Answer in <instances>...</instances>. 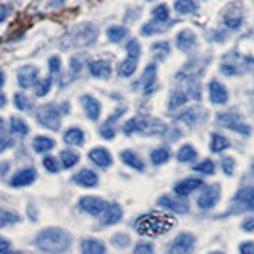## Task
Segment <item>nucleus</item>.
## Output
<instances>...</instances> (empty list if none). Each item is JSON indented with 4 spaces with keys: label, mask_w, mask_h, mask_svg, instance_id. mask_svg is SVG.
Wrapping results in <instances>:
<instances>
[{
    "label": "nucleus",
    "mask_w": 254,
    "mask_h": 254,
    "mask_svg": "<svg viewBox=\"0 0 254 254\" xmlns=\"http://www.w3.org/2000/svg\"><path fill=\"white\" fill-rule=\"evenodd\" d=\"M3 127H5V123H3V119L0 118V130H3Z\"/></svg>",
    "instance_id": "61"
},
{
    "label": "nucleus",
    "mask_w": 254,
    "mask_h": 254,
    "mask_svg": "<svg viewBox=\"0 0 254 254\" xmlns=\"http://www.w3.org/2000/svg\"><path fill=\"white\" fill-rule=\"evenodd\" d=\"M126 50H127V56H129L130 59H135V61L138 59V56H140V45H138V42L130 40V42L127 43Z\"/></svg>",
    "instance_id": "44"
},
{
    "label": "nucleus",
    "mask_w": 254,
    "mask_h": 254,
    "mask_svg": "<svg viewBox=\"0 0 254 254\" xmlns=\"http://www.w3.org/2000/svg\"><path fill=\"white\" fill-rule=\"evenodd\" d=\"M203 185L202 180H197V178H186V180H181L175 185V194L180 195V197H186L189 194H192L194 190H197Z\"/></svg>",
    "instance_id": "12"
},
{
    "label": "nucleus",
    "mask_w": 254,
    "mask_h": 254,
    "mask_svg": "<svg viewBox=\"0 0 254 254\" xmlns=\"http://www.w3.org/2000/svg\"><path fill=\"white\" fill-rule=\"evenodd\" d=\"M35 246L45 253H65L71 246V235L59 227L43 229L35 237Z\"/></svg>",
    "instance_id": "1"
},
{
    "label": "nucleus",
    "mask_w": 254,
    "mask_h": 254,
    "mask_svg": "<svg viewBox=\"0 0 254 254\" xmlns=\"http://www.w3.org/2000/svg\"><path fill=\"white\" fill-rule=\"evenodd\" d=\"M14 107L18 110H27V108H30V103L26 95L18 92V94H14Z\"/></svg>",
    "instance_id": "45"
},
{
    "label": "nucleus",
    "mask_w": 254,
    "mask_h": 254,
    "mask_svg": "<svg viewBox=\"0 0 254 254\" xmlns=\"http://www.w3.org/2000/svg\"><path fill=\"white\" fill-rule=\"evenodd\" d=\"M99 35V30L92 24H79V26L71 29L65 40L62 42L64 48H84V46H91L95 43Z\"/></svg>",
    "instance_id": "3"
},
{
    "label": "nucleus",
    "mask_w": 254,
    "mask_h": 254,
    "mask_svg": "<svg viewBox=\"0 0 254 254\" xmlns=\"http://www.w3.org/2000/svg\"><path fill=\"white\" fill-rule=\"evenodd\" d=\"M89 71L95 78H108L111 75V65L107 61H92L89 64Z\"/></svg>",
    "instance_id": "22"
},
{
    "label": "nucleus",
    "mask_w": 254,
    "mask_h": 254,
    "mask_svg": "<svg viewBox=\"0 0 254 254\" xmlns=\"http://www.w3.org/2000/svg\"><path fill=\"white\" fill-rule=\"evenodd\" d=\"M3 83H5V75H3V71L0 70V87L3 86Z\"/></svg>",
    "instance_id": "59"
},
{
    "label": "nucleus",
    "mask_w": 254,
    "mask_h": 254,
    "mask_svg": "<svg viewBox=\"0 0 254 254\" xmlns=\"http://www.w3.org/2000/svg\"><path fill=\"white\" fill-rule=\"evenodd\" d=\"M32 146H34L35 153H48V151L54 148V140H51L50 137H45V135H38V137H35L34 143H32Z\"/></svg>",
    "instance_id": "27"
},
{
    "label": "nucleus",
    "mask_w": 254,
    "mask_h": 254,
    "mask_svg": "<svg viewBox=\"0 0 254 254\" xmlns=\"http://www.w3.org/2000/svg\"><path fill=\"white\" fill-rule=\"evenodd\" d=\"M242 21H243V16L240 13V10H234L232 11V5H229L227 6V10L224 13V22H226V26L230 27V29H238L242 26Z\"/></svg>",
    "instance_id": "24"
},
{
    "label": "nucleus",
    "mask_w": 254,
    "mask_h": 254,
    "mask_svg": "<svg viewBox=\"0 0 254 254\" xmlns=\"http://www.w3.org/2000/svg\"><path fill=\"white\" fill-rule=\"evenodd\" d=\"M73 181L76 183V185L83 186V188H94V186H97L99 177H97V173H95V172H92L89 169H83V170H79L75 175Z\"/></svg>",
    "instance_id": "17"
},
{
    "label": "nucleus",
    "mask_w": 254,
    "mask_h": 254,
    "mask_svg": "<svg viewBox=\"0 0 254 254\" xmlns=\"http://www.w3.org/2000/svg\"><path fill=\"white\" fill-rule=\"evenodd\" d=\"M186 100H188L186 92H183V91H175V92L172 94V99H170V108H178V107H181Z\"/></svg>",
    "instance_id": "40"
},
{
    "label": "nucleus",
    "mask_w": 254,
    "mask_h": 254,
    "mask_svg": "<svg viewBox=\"0 0 254 254\" xmlns=\"http://www.w3.org/2000/svg\"><path fill=\"white\" fill-rule=\"evenodd\" d=\"M48 67H50L51 75H59V71H61V59L58 58V56H53V58H50V62H48Z\"/></svg>",
    "instance_id": "49"
},
{
    "label": "nucleus",
    "mask_w": 254,
    "mask_h": 254,
    "mask_svg": "<svg viewBox=\"0 0 254 254\" xmlns=\"http://www.w3.org/2000/svg\"><path fill=\"white\" fill-rule=\"evenodd\" d=\"M123 218V208L118 203H108L105 211L102 213V222L105 226H113Z\"/></svg>",
    "instance_id": "15"
},
{
    "label": "nucleus",
    "mask_w": 254,
    "mask_h": 254,
    "mask_svg": "<svg viewBox=\"0 0 254 254\" xmlns=\"http://www.w3.org/2000/svg\"><path fill=\"white\" fill-rule=\"evenodd\" d=\"M170 157V153L167 148H157L154 149L153 153H151V162H153L154 165H161V164H165L167 161H169Z\"/></svg>",
    "instance_id": "33"
},
{
    "label": "nucleus",
    "mask_w": 254,
    "mask_h": 254,
    "mask_svg": "<svg viewBox=\"0 0 254 254\" xmlns=\"http://www.w3.org/2000/svg\"><path fill=\"white\" fill-rule=\"evenodd\" d=\"M59 2H64V0H59Z\"/></svg>",
    "instance_id": "62"
},
{
    "label": "nucleus",
    "mask_w": 254,
    "mask_h": 254,
    "mask_svg": "<svg viewBox=\"0 0 254 254\" xmlns=\"http://www.w3.org/2000/svg\"><path fill=\"white\" fill-rule=\"evenodd\" d=\"M156 75H157V67L156 64H148L145 71H143V89H145V94H151L156 87Z\"/></svg>",
    "instance_id": "18"
},
{
    "label": "nucleus",
    "mask_w": 254,
    "mask_h": 254,
    "mask_svg": "<svg viewBox=\"0 0 254 254\" xmlns=\"http://www.w3.org/2000/svg\"><path fill=\"white\" fill-rule=\"evenodd\" d=\"M10 124H11V130H13L14 133H18V135H27V133H29V127H27V124L24 123L21 118L13 116V118H11V121H10Z\"/></svg>",
    "instance_id": "36"
},
{
    "label": "nucleus",
    "mask_w": 254,
    "mask_h": 254,
    "mask_svg": "<svg viewBox=\"0 0 254 254\" xmlns=\"http://www.w3.org/2000/svg\"><path fill=\"white\" fill-rule=\"evenodd\" d=\"M35 178H37V172L32 169V167H29V169H22L18 173H14L10 185L13 188H24V186L32 185V183L35 181Z\"/></svg>",
    "instance_id": "11"
},
{
    "label": "nucleus",
    "mask_w": 254,
    "mask_h": 254,
    "mask_svg": "<svg viewBox=\"0 0 254 254\" xmlns=\"http://www.w3.org/2000/svg\"><path fill=\"white\" fill-rule=\"evenodd\" d=\"M192 246H194V237L188 232H183L175 238L173 243L169 246V253L185 254V253H189L190 250H192Z\"/></svg>",
    "instance_id": "9"
},
{
    "label": "nucleus",
    "mask_w": 254,
    "mask_h": 254,
    "mask_svg": "<svg viewBox=\"0 0 254 254\" xmlns=\"http://www.w3.org/2000/svg\"><path fill=\"white\" fill-rule=\"evenodd\" d=\"M227 97H229V94L226 87L219 81H216V79H213L210 83V100L213 103H216V105H221V103L227 102Z\"/></svg>",
    "instance_id": "20"
},
{
    "label": "nucleus",
    "mask_w": 254,
    "mask_h": 254,
    "mask_svg": "<svg viewBox=\"0 0 254 254\" xmlns=\"http://www.w3.org/2000/svg\"><path fill=\"white\" fill-rule=\"evenodd\" d=\"M175 10L181 14H192L197 11V3L194 0H177L175 2Z\"/></svg>",
    "instance_id": "28"
},
{
    "label": "nucleus",
    "mask_w": 254,
    "mask_h": 254,
    "mask_svg": "<svg viewBox=\"0 0 254 254\" xmlns=\"http://www.w3.org/2000/svg\"><path fill=\"white\" fill-rule=\"evenodd\" d=\"M153 16H154L156 21L165 22L167 19H169V8H167V5H159L153 10Z\"/></svg>",
    "instance_id": "42"
},
{
    "label": "nucleus",
    "mask_w": 254,
    "mask_h": 254,
    "mask_svg": "<svg viewBox=\"0 0 254 254\" xmlns=\"http://www.w3.org/2000/svg\"><path fill=\"white\" fill-rule=\"evenodd\" d=\"M177 224L175 218L169 216L165 213H148L140 216L135 221V230L140 235L145 237H157V235H164L169 230Z\"/></svg>",
    "instance_id": "2"
},
{
    "label": "nucleus",
    "mask_w": 254,
    "mask_h": 254,
    "mask_svg": "<svg viewBox=\"0 0 254 254\" xmlns=\"http://www.w3.org/2000/svg\"><path fill=\"white\" fill-rule=\"evenodd\" d=\"M89 159L95 164L102 167V169H107V167L111 165V162H113V157H111L110 151L105 149V148H94L89 151Z\"/></svg>",
    "instance_id": "16"
},
{
    "label": "nucleus",
    "mask_w": 254,
    "mask_h": 254,
    "mask_svg": "<svg viewBox=\"0 0 254 254\" xmlns=\"http://www.w3.org/2000/svg\"><path fill=\"white\" fill-rule=\"evenodd\" d=\"M81 105L84 108L86 116L91 119V121H97L100 118V103L99 100L92 97V95H83L81 97Z\"/></svg>",
    "instance_id": "13"
},
{
    "label": "nucleus",
    "mask_w": 254,
    "mask_h": 254,
    "mask_svg": "<svg viewBox=\"0 0 254 254\" xmlns=\"http://www.w3.org/2000/svg\"><path fill=\"white\" fill-rule=\"evenodd\" d=\"M229 148V140L224 137V135L219 133H213L211 135V143H210V149L213 153H219V151Z\"/></svg>",
    "instance_id": "29"
},
{
    "label": "nucleus",
    "mask_w": 254,
    "mask_h": 254,
    "mask_svg": "<svg viewBox=\"0 0 254 254\" xmlns=\"http://www.w3.org/2000/svg\"><path fill=\"white\" fill-rule=\"evenodd\" d=\"M157 22L161 24V21H157ZM159 24H156V22H148V24H145V26L141 27V34L143 35H153V34H156V32L165 30V27H161Z\"/></svg>",
    "instance_id": "43"
},
{
    "label": "nucleus",
    "mask_w": 254,
    "mask_h": 254,
    "mask_svg": "<svg viewBox=\"0 0 254 254\" xmlns=\"http://www.w3.org/2000/svg\"><path fill=\"white\" fill-rule=\"evenodd\" d=\"M10 170V164L8 162H0V178H3Z\"/></svg>",
    "instance_id": "57"
},
{
    "label": "nucleus",
    "mask_w": 254,
    "mask_h": 254,
    "mask_svg": "<svg viewBox=\"0 0 254 254\" xmlns=\"http://www.w3.org/2000/svg\"><path fill=\"white\" fill-rule=\"evenodd\" d=\"M151 50H153V53H154V56L157 59H164L167 54H169V51H170V45L167 43V42H157V43H154L153 46H151Z\"/></svg>",
    "instance_id": "37"
},
{
    "label": "nucleus",
    "mask_w": 254,
    "mask_h": 254,
    "mask_svg": "<svg viewBox=\"0 0 254 254\" xmlns=\"http://www.w3.org/2000/svg\"><path fill=\"white\" fill-rule=\"evenodd\" d=\"M5 11H6V8L5 6H0V22H2L3 19H5Z\"/></svg>",
    "instance_id": "58"
},
{
    "label": "nucleus",
    "mask_w": 254,
    "mask_h": 254,
    "mask_svg": "<svg viewBox=\"0 0 254 254\" xmlns=\"http://www.w3.org/2000/svg\"><path fill=\"white\" fill-rule=\"evenodd\" d=\"M240 253L242 254H254V243L253 242H245L240 245Z\"/></svg>",
    "instance_id": "53"
},
{
    "label": "nucleus",
    "mask_w": 254,
    "mask_h": 254,
    "mask_svg": "<svg viewBox=\"0 0 254 254\" xmlns=\"http://www.w3.org/2000/svg\"><path fill=\"white\" fill-rule=\"evenodd\" d=\"M5 105V95L0 94V107H3Z\"/></svg>",
    "instance_id": "60"
},
{
    "label": "nucleus",
    "mask_w": 254,
    "mask_h": 254,
    "mask_svg": "<svg viewBox=\"0 0 254 254\" xmlns=\"http://www.w3.org/2000/svg\"><path fill=\"white\" fill-rule=\"evenodd\" d=\"M100 135H102V137H105L107 140H111L115 137V129L110 124H103L100 127Z\"/></svg>",
    "instance_id": "52"
},
{
    "label": "nucleus",
    "mask_w": 254,
    "mask_h": 254,
    "mask_svg": "<svg viewBox=\"0 0 254 254\" xmlns=\"http://www.w3.org/2000/svg\"><path fill=\"white\" fill-rule=\"evenodd\" d=\"M123 130L127 135H130L133 132H140L145 135H162L167 130V127L162 121H159V119L138 116V118L129 119V121L123 126Z\"/></svg>",
    "instance_id": "4"
},
{
    "label": "nucleus",
    "mask_w": 254,
    "mask_h": 254,
    "mask_svg": "<svg viewBox=\"0 0 254 254\" xmlns=\"http://www.w3.org/2000/svg\"><path fill=\"white\" fill-rule=\"evenodd\" d=\"M135 70H137V61L127 58L126 61L121 62V65H119V75H121V76H130Z\"/></svg>",
    "instance_id": "35"
},
{
    "label": "nucleus",
    "mask_w": 254,
    "mask_h": 254,
    "mask_svg": "<svg viewBox=\"0 0 254 254\" xmlns=\"http://www.w3.org/2000/svg\"><path fill=\"white\" fill-rule=\"evenodd\" d=\"M218 123L221 126L227 127V129L230 130H235V132H240V133H245L248 135L251 132V129L248 126H246L245 123L240 121V118H238L237 115L234 113H218Z\"/></svg>",
    "instance_id": "7"
},
{
    "label": "nucleus",
    "mask_w": 254,
    "mask_h": 254,
    "mask_svg": "<svg viewBox=\"0 0 254 254\" xmlns=\"http://www.w3.org/2000/svg\"><path fill=\"white\" fill-rule=\"evenodd\" d=\"M43 165H45V169H46L48 172H51V173H58V172H59L58 161H56V159H54V157H51V156L45 157Z\"/></svg>",
    "instance_id": "47"
},
{
    "label": "nucleus",
    "mask_w": 254,
    "mask_h": 254,
    "mask_svg": "<svg viewBox=\"0 0 254 254\" xmlns=\"http://www.w3.org/2000/svg\"><path fill=\"white\" fill-rule=\"evenodd\" d=\"M153 251H154V248L151 245H148V243H138L133 248V253L135 254H151Z\"/></svg>",
    "instance_id": "51"
},
{
    "label": "nucleus",
    "mask_w": 254,
    "mask_h": 254,
    "mask_svg": "<svg viewBox=\"0 0 254 254\" xmlns=\"http://www.w3.org/2000/svg\"><path fill=\"white\" fill-rule=\"evenodd\" d=\"M219 200V185H213L208 186L205 190H202V194L197 198V205L198 208L202 210H208L211 206H214Z\"/></svg>",
    "instance_id": "8"
},
{
    "label": "nucleus",
    "mask_w": 254,
    "mask_h": 254,
    "mask_svg": "<svg viewBox=\"0 0 254 254\" xmlns=\"http://www.w3.org/2000/svg\"><path fill=\"white\" fill-rule=\"evenodd\" d=\"M8 146H11V140L6 137H0V153H3Z\"/></svg>",
    "instance_id": "55"
},
{
    "label": "nucleus",
    "mask_w": 254,
    "mask_h": 254,
    "mask_svg": "<svg viewBox=\"0 0 254 254\" xmlns=\"http://www.w3.org/2000/svg\"><path fill=\"white\" fill-rule=\"evenodd\" d=\"M197 111V108H189V110H186L185 113H181V116H180V119L183 123H188V124H192L195 119H197V115H194Z\"/></svg>",
    "instance_id": "48"
},
{
    "label": "nucleus",
    "mask_w": 254,
    "mask_h": 254,
    "mask_svg": "<svg viewBox=\"0 0 254 254\" xmlns=\"http://www.w3.org/2000/svg\"><path fill=\"white\" fill-rule=\"evenodd\" d=\"M107 202L102 200L99 197H92V195H87V197H81L78 202L79 210L87 213V214H92V216H102V213L105 211L107 208Z\"/></svg>",
    "instance_id": "6"
},
{
    "label": "nucleus",
    "mask_w": 254,
    "mask_h": 254,
    "mask_svg": "<svg viewBox=\"0 0 254 254\" xmlns=\"http://www.w3.org/2000/svg\"><path fill=\"white\" fill-rule=\"evenodd\" d=\"M38 78V68L34 65H24L18 71V83L21 87H30Z\"/></svg>",
    "instance_id": "14"
},
{
    "label": "nucleus",
    "mask_w": 254,
    "mask_h": 254,
    "mask_svg": "<svg viewBox=\"0 0 254 254\" xmlns=\"http://www.w3.org/2000/svg\"><path fill=\"white\" fill-rule=\"evenodd\" d=\"M37 121L50 130H59L61 127V111L53 103H46L38 110Z\"/></svg>",
    "instance_id": "5"
},
{
    "label": "nucleus",
    "mask_w": 254,
    "mask_h": 254,
    "mask_svg": "<svg viewBox=\"0 0 254 254\" xmlns=\"http://www.w3.org/2000/svg\"><path fill=\"white\" fill-rule=\"evenodd\" d=\"M81 251L84 254H103L107 248L100 240H84L81 243Z\"/></svg>",
    "instance_id": "26"
},
{
    "label": "nucleus",
    "mask_w": 254,
    "mask_h": 254,
    "mask_svg": "<svg viewBox=\"0 0 254 254\" xmlns=\"http://www.w3.org/2000/svg\"><path fill=\"white\" fill-rule=\"evenodd\" d=\"M242 227H243V230H246V232H253V230H254V219L253 218L251 219H245Z\"/></svg>",
    "instance_id": "54"
},
{
    "label": "nucleus",
    "mask_w": 254,
    "mask_h": 254,
    "mask_svg": "<svg viewBox=\"0 0 254 254\" xmlns=\"http://www.w3.org/2000/svg\"><path fill=\"white\" fill-rule=\"evenodd\" d=\"M107 35L108 38L111 40V42H121V40L127 35V29L124 26H111L108 30H107Z\"/></svg>",
    "instance_id": "34"
},
{
    "label": "nucleus",
    "mask_w": 254,
    "mask_h": 254,
    "mask_svg": "<svg viewBox=\"0 0 254 254\" xmlns=\"http://www.w3.org/2000/svg\"><path fill=\"white\" fill-rule=\"evenodd\" d=\"M234 202L238 206V211L254 210V188H243L234 197Z\"/></svg>",
    "instance_id": "10"
},
{
    "label": "nucleus",
    "mask_w": 254,
    "mask_h": 254,
    "mask_svg": "<svg viewBox=\"0 0 254 254\" xmlns=\"http://www.w3.org/2000/svg\"><path fill=\"white\" fill-rule=\"evenodd\" d=\"M195 42H197V37H195L194 32L189 30V29L181 30L177 35V46L181 51H189L190 48L195 45Z\"/></svg>",
    "instance_id": "21"
},
{
    "label": "nucleus",
    "mask_w": 254,
    "mask_h": 254,
    "mask_svg": "<svg viewBox=\"0 0 254 254\" xmlns=\"http://www.w3.org/2000/svg\"><path fill=\"white\" fill-rule=\"evenodd\" d=\"M51 84H53V78L51 76H46L43 78L42 81H40L37 84V89H35V94L38 95V97H45V95L50 92L51 89Z\"/></svg>",
    "instance_id": "38"
},
{
    "label": "nucleus",
    "mask_w": 254,
    "mask_h": 254,
    "mask_svg": "<svg viewBox=\"0 0 254 254\" xmlns=\"http://www.w3.org/2000/svg\"><path fill=\"white\" fill-rule=\"evenodd\" d=\"M234 169H235V161L232 157H226L224 161H222V170H224L226 175H232L234 173Z\"/></svg>",
    "instance_id": "50"
},
{
    "label": "nucleus",
    "mask_w": 254,
    "mask_h": 254,
    "mask_svg": "<svg viewBox=\"0 0 254 254\" xmlns=\"http://www.w3.org/2000/svg\"><path fill=\"white\" fill-rule=\"evenodd\" d=\"M83 68V58H79V56H73V58L70 59V70H71V75H76L79 73Z\"/></svg>",
    "instance_id": "46"
},
{
    "label": "nucleus",
    "mask_w": 254,
    "mask_h": 254,
    "mask_svg": "<svg viewBox=\"0 0 254 254\" xmlns=\"http://www.w3.org/2000/svg\"><path fill=\"white\" fill-rule=\"evenodd\" d=\"M8 250H10V242L6 238L0 237V253H6Z\"/></svg>",
    "instance_id": "56"
},
{
    "label": "nucleus",
    "mask_w": 254,
    "mask_h": 254,
    "mask_svg": "<svg viewBox=\"0 0 254 254\" xmlns=\"http://www.w3.org/2000/svg\"><path fill=\"white\" fill-rule=\"evenodd\" d=\"M64 141L71 146H81L84 143V132L78 127H71L64 133Z\"/></svg>",
    "instance_id": "23"
},
{
    "label": "nucleus",
    "mask_w": 254,
    "mask_h": 254,
    "mask_svg": "<svg viewBox=\"0 0 254 254\" xmlns=\"http://www.w3.org/2000/svg\"><path fill=\"white\" fill-rule=\"evenodd\" d=\"M19 221H21V218L16 213L8 211V210H0V227L13 226Z\"/></svg>",
    "instance_id": "31"
},
{
    "label": "nucleus",
    "mask_w": 254,
    "mask_h": 254,
    "mask_svg": "<svg viewBox=\"0 0 254 254\" xmlns=\"http://www.w3.org/2000/svg\"><path fill=\"white\" fill-rule=\"evenodd\" d=\"M130 243V238L126 234H116L111 237V245L116 246V248H127Z\"/></svg>",
    "instance_id": "41"
},
{
    "label": "nucleus",
    "mask_w": 254,
    "mask_h": 254,
    "mask_svg": "<svg viewBox=\"0 0 254 254\" xmlns=\"http://www.w3.org/2000/svg\"><path fill=\"white\" fill-rule=\"evenodd\" d=\"M159 205L164 206V208H169L173 213H180V214H185L189 211V205L183 200H177V198H172L169 195H162L159 198Z\"/></svg>",
    "instance_id": "19"
},
{
    "label": "nucleus",
    "mask_w": 254,
    "mask_h": 254,
    "mask_svg": "<svg viewBox=\"0 0 254 254\" xmlns=\"http://www.w3.org/2000/svg\"><path fill=\"white\" fill-rule=\"evenodd\" d=\"M78 161H79V156L75 153V151L65 149V151H62V153H61V162H62L64 167H65V169H71V167L78 164Z\"/></svg>",
    "instance_id": "30"
},
{
    "label": "nucleus",
    "mask_w": 254,
    "mask_h": 254,
    "mask_svg": "<svg viewBox=\"0 0 254 254\" xmlns=\"http://www.w3.org/2000/svg\"><path fill=\"white\" fill-rule=\"evenodd\" d=\"M194 170L205 173V175H211V173H214V162L210 161V159H205V161H202L200 164L194 165Z\"/></svg>",
    "instance_id": "39"
},
{
    "label": "nucleus",
    "mask_w": 254,
    "mask_h": 254,
    "mask_svg": "<svg viewBox=\"0 0 254 254\" xmlns=\"http://www.w3.org/2000/svg\"><path fill=\"white\" fill-rule=\"evenodd\" d=\"M121 161L126 164V165H129L132 167V169L135 170H143L145 169V164L141 162V159L133 153V151H129V149H126V151H121Z\"/></svg>",
    "instance_id": "25"
},
{
    "label": "nucleus",
    "mask_w": 254,
    "mask_h": 254,
    "mask_svg": "<svg viewBox=\"0 0 254 254\" xmlns=\"http://www.w3.org/2000/svg\"><path fill=\"white\" fill-rule=\"evenodd\" d=\"M177 157H178L180 162H190V161H194V159L197 157V153L190 145H185V146L180 148Z\"/></svg>",
    "instance_id": "32"
}]
</instances>
